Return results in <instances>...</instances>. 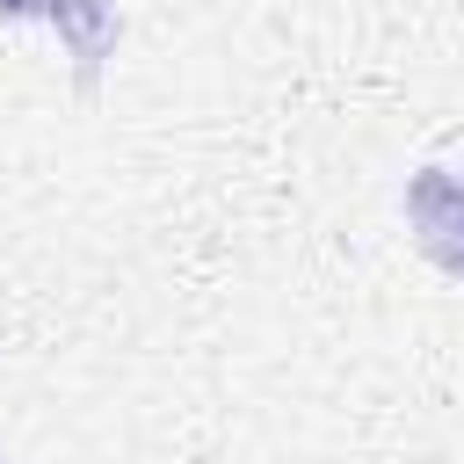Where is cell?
Masks as SVG:
<instances>
[{
    "instance_id": "1",
    "label": "cell",
    "mask_w": 464,
    "mask_h": 464,
    "mask_svg": "<svg viewBox=\"0 0 464 464\" xmlns=\"http://www.w3.org/2000/svg\"><path fill=\"white\" fill-rule=\"evenodd\" d=\"M406 225L420 254L464 283V167H420L406 181Z\"/></svg>"
},
{
    "instance_id": "2",
    "label": "cell",
    "mask_w": 464,
    "mask_h": 464,
    "mask_svg": "<svg viewBox=\"0 0 464 464\" xmlns=\"http://www.w3.org/2000/svg\"><path fill=\"white\" fill-rule=\"evenodd\" d=\"M0 464H7V457H0Z\"/></svg>"
}]
</instances>
